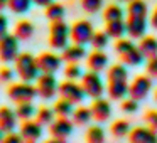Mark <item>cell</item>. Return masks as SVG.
<instances>
[{
    "mask_svg": "<svg viewBox=\"0 0 157 143\" xmlns=\"http://www.w3.org/2000/svg\"><path fill=\"white\" fill-rule=\"evenodd\" d=\"M15 72L22 81H37V78L41 76V69L37 64V57H34L29 52H22L15 59Z\"/></svg>",
    "mask_w": 157,
    "mask_h": 143,
    "instance_id": "obj_1",
    "label": "cell"
},
{
    "mask_svg": "<svg viewBox=\"0 0 157 143\" xmlns=\"http://www.w3.org/2000/svg\"><path fill=\"white\" fill-rule=\"evenodd\" d=\"M34 4V0H9V9L14 14H25Z\"/></svg>",
    "mask_w": 157,
    "mask_h": 143,
    "instance_id": "obj_33",
    "label": "cell"
},
{
    "mask_svg": "<svg viewBox=\"0 0 157 143\" xmlns=\"http://www.w3.org/2000/svg\"><path fill=\"white\" fill-rule=\"evenodd\" d=\"M19 56V37L15 34H5L0 37V61L4 64L15 62Z\"/></svg>",
    "mask_w": 157,
    "mask_h": 143,
    "instance_id": "obj_4",
    "label": "cell"
},
{
    "mask_svg": "<svg viewBox=\"0 0 157 143\" xmlns=\"http://www.w3.org/2000/svg\"><path fill=\"white\" fill-rule=\"evenodd\" d=\"M69 37H71V27H68L63 20L51 22V27H49V46L54 51H63V49L68 47Z\"/></svg>",
    "mask_w": 157,
    "mask_h": 143,
    "instance_id": "obj_2",
    "label": "cell"
},
{
    "mask_svg": "<svg viewBox=\"0 0 157 143\" xmlns=\"http://www.w3.org/2000/svg\"><path fill=\"white\" fill-rule=\"evenodd\" d=\"M93 34H95V31H93V25L90 20H78L71 27V39L76 44H90L93 39Z\"/></svg>",
    "mask_w": 157,
    "mask_h": 143,
    "instance_id": "obj_8",
    "label": "cell"
},
{
    "mask_svg": "<svg viewBox=\"0 0 157 143\" xmlns=\"http://www.w3.org/2000/svg\"><path fill=\"white\" fill-rule=\"evenodd\" d=\"M105 31H106V34L110 35V39H122L123 35L127 34V20L117 19V20L106 22Z\"/></svg>",
    "mask_w": 157,
    "mask_h": 143,
    "instance_id": "obj_20",
    "label": "cell"
},
{
    "mask_svg": "<svg viewBox=\"0 0 157 143\" xmlns=\"http://www.w3.org/2000/svg\"><path fill=\"white\" fill-rule=\"evenodd\" d=\"M103 19H105L106 22L117 20V19H123V9L117 4H110L108 7L105 9V12H103Z\"/></svg>",
    "mask_w": 157,
    "mask_h": 143,
    "instance_id": "obj_34",
    "label": "cell"
},
{
    "mask_svg": "<svg viewBox=\"0 0 157 143\" xmlns=\"http://www.w3.org/2000/svg\"><path fill=\"white\" fill-rule=\"evenodd\" d=\"M144 119H145V123L150 128L157 131V111L155 109H149V111L145 113V116H144Z\"/></svg>",
    "mask_w": 157,
    "mask_h": 143,
    "instance_id": "obj_40",
    "label": "cell"
},
{
    "mask_svg": "<svg viewBox=\"0 0 157 143\" xmlns=\"http://www.w3.org/2000/svg\"><path fill=\"white\" fill-rule=\"evenodd\" d=\"M81 7L88 14H96V12L101 10L103 0H81Z\"/></svg>",
    "mask_w": 157,
    "mask_h": 143,
    "instance_id": "obj_37",
    "label": "cell"
},
{
    "mask_svg": "<svg viewBox=\"0 0 157 143\" xmlns=\"http://www.w3.org/2000/svg\"><path fill=\"white\" fill-rule=\"evenodd\" d=\"M108 66V56L103 52V49H95L91 54H88V68L91 71L101 72Z\"/></svg>",
    "mask_w": 157,
    "mask_h": 143,
    "instance_id": "obj_18",
    "label": "cell"
},
{
    "mask_svg": "<svg viewBox=\"0 0 157 143\" xmlns=\"http://www.w3.org/2000/svg\"><path fill=\"white\" fill-rule=\"evenodd\" d=\"M37 93H39V98L42 99H52L56 96V93L59 91V86H58V79L52 72H42L41 76L37 78Z\"/></svg>",
    "mask_w": 157,
    "mask_h": 143,
    "instance_id": "obj_6",
    "label": "cell"
},
{
    "mask_svg": "<svg viewBox=\"0 0 157 143\" xmlns=\"http://www.w3.org/2000/svg\"><path fill=\"white\" fill-rule=\"evenodd\" d=\"M4 141L5 143H21V141H24V138H22V135H17V133L10 131V133H5Z\"/></svg>",
    "mask_w": 157,
    "mask_h": 143,
    "instance_id": "obj_43",
    "label": "cell"
},
{
    "mask_svg": "<svg viewBox=\"0 0 157 143\" xmlns=\"http://www.w3.org/2000/svg\"><path fill=\"white\" fill-rule=\"evenodd\" d=\"M14 34L17 35L21 41H29V39L34 35V24L29 20H21L15 24L14 29Z\"/></svg>",
    "mask_w": 157,
    "mask_h": 143,
    "instance_id": "obj_22",
    "label": "cell"
},
{
    "mask_svg": "<svg viewBox=\"0 0 157 143\" xmlns=\"http://www.w3.org/2000/svg\"><path fill=\"white\" fill-rule=\"evenodd\" d=\"M4 135H5V133H4V130L0 128V141H4Z\"/></svg>",
    "mask_w": 157,
    "mask_h": 143,
    "instance_id": "obj_48",
    "label": "cell"
},
{
    "mask_svg": "<svg viewBox=\"0 0 157 143\" xmlns=\"http://www.w3.org/2000/svg\"><path fill=\"white\" fill-rule=\"evenodd\" d=\"M59 94H61V98L69 99V101H73L75 105L81 103L83 99L86 98V91H85V88H83V84H78V82H75L73 79H68V81H64L63 84H59Z\"/></svg>",
    "mask_w": 157,
    "mask_h": 143,
    "instance_id": "obj_9",
    "label": "cell"
},
{
    "mask_svg": "<svg viewBox=\"0 0 157 143\" xmlns=\"http://www.w3.org/2000/svg\"><path fill=\"white\" fill-rule=\"evenodd\" d=\"M108 39H110V35L106 34V31H103V32L100 31V32H95V34H93V39H91L90 44L95 49H105L106 46H108Z\"/></svg>",
    "mask_w": 157,
    "mask_h": 143,
    "instance_id": "obj_35",
    "label": "cell"
},
{
    "mask_svg": "<svg viewBox=\"0 0 157 143\" xmlns=\"http://www.w3.org/2000/svg\"><path fill=\"white\" fill-rule=\"evenodd\" d=\"M90 108H91V113H93V119H96L100 123L106 121L112 116V105L105 98H96Z\"/></svg>",
    "mask_w": 157,
    "mask_h": 143,
    "instance_id": "obj_15",
    "label": "cell"
},
{
    "mask_svg": "<svg viewBox=\"0 0 157 143\" xmlns=\"http://www.w3.org/2000/svg\"><path fill=\"white\" fill-rule=\"evenodd\" d=\"M132 47H135V44L132 42V37L130 39H118L117 41V44H115V51L118 52V54H123V52H127V51H130Z\"/></svg>",
    "mask_w": 157,
    "mask_h": 143,
    "instance_id": "obj_38",
    "label": "cell"
},
{
    "mask_svg": "<svg viewBox=\"0 0 157 143\" xmlns=\"http://www.w3.org/2000/svg\"><path fill=\"white\" fill-rule=\"evenodd\" d=\"M63 57H59L54 52H42V54L37 56V64L41 72H58L59 68H61Z\"/></svg>",
    "mask_w": 157,
    "mask_h": 143,
    "instance_id": "obj_12",
    "label": "cell"
},
{
    "mask_svg": "<svg viewBox=\"0 0 157 143\" xmlns=\"http://www.w3.org/2000/svg\"><path fill=\"white\" fill-rule=\"evenodd\" d=\"M12 79H14V71H12L9 66L0 68V81L2 82H10Z\"/></svg>",
    "mask_w": 157,
    "mask_h": 143,
    "instance_id": "obj_41",
    "label": "cell"
},
{
    "mask_svg": "<svg viewBox=\"0 0 157 143\" xmlns=\"http://www.w3.org/2000/svg\"><path fill=\"white\" fill-rule=\"evenodd\" d=\"M137 109H139V101L133 98H127V99H122V111L123 113H128V115H132V113H135Z\"/></svg>",
    "mask_w": 157,
    "mask_h": 143,
    "instance_id": "obj_39",
    "label": "cell"
},
{
    "mask_svg": "<svg viewBox=\"0 0 157 143\" xmlns=\"http://www.w3.org/2000/svg\"><path fill=\"white\" fill-rule=\"evenodd\" d=\"M147 74H149L150 78H157V56L149 57V62H147Z\"/></svg>",
    "mask_w": 157,
    "mask_h": 143,
    "instance_id": "obj_42",
    "label": "cell"
},
{
    "mask_svg": "<svg viewBox=\"0 0 157 143\" xmlns=\"http://www.w3.org/2000/svg\"><path fill=\"white\" fill-rule=\"evenodd\" d=\"M17 126V113L10 109L9 106H2L0 108V128L4 130V133H10Z\"/></svg>",
    "mask_w": 157,
    "mask_h": 143,
    "instance_id": "obj_16",
    "label": "cell"
},
{
    "mask_svg": "<svg viewBox=\"0 0 157 143\" xmlns=\"http://www.w3.org/2000/svg\"><path fill=\"white\" fill-rule=\"evenodd\" d=\"M49 131L54 136L51 140L52 143H64L68 140V136L73 133V123L68 119V116H58L49 125Z\"/></svg>",
    "mask_w": 157,
    "mask_h": 143,
    "instance_id": "obj_7",
    "label": "cell"
},
{
    "mask_svg": "<svg viewBox=\"0 0 157 143\" xmlns=\"http://www.w3.org/2000/svg\"><path fill=\"white\" fill-rule=\"evenodd\" d=\"M86 49H85V46L83 44H69L66 49H63V54H61V57H63V61H66V62H79L81 59H85L86 57Z\"/></svg>",
    "mask_w": 157,
    "mask_h": 143,
    "instance_id": "obj_17",
    "label": "cell"
},
{
    "mask_svg": "<svg viewBox=\"0 0 157 143\" xmlns=\"http://www.w3.org/2000/svg\"><path fill=\"white\" fill-rule=\"evenodd\" d=\"M64 76L66 79H73V81L83 78V71L78 66V62H68V66L64 68Z\"/></svg>",
    "mask_w": 157,
    "mask_h": 143,
    "instance_id": "obj_36",
    "label": "cell"
},
{
    "mask_svg": "<svg viewBox=\"0 0 157 143\" xmlns=\"http://www.w3.org/2000/svg\"><path fill=\"white\" fill-rule=\"evenodd\" d=\"M21 135H22V138H24V141L36 143L42 136V125L37 119H36V121L24 119V123H22V126H21Z\"/></svg>",
    "mask_w": 157,
    "mask_h": 143,
    "instance_id": "obj_14",
    "label": "cell"
},
{
    "mask_svg": "<svg viewBox=\"0 0 157 143\" xmlns=\"http://www.w3.org/2000/svg\"><path fill=\"white\" fill-rule=\"evenodd\" d=\"M5 7H9V0H0V10H4Z\"/></svg>",
    "mask_w": 157,
    "mask_h": 143,
    "instance_id": "obj_47",
    "label": "cell"
},
{
    "mask_svg": "<svg viewBox=\"0 0 157 143\" xmlns=\"http://www.w3.org/2000/svg\"><path fill=\"white\" fill-rule=\"evenodd\" d=\"M106 93L112 99L120 101V99H125L128 94V84L127 81H108L106 86Z\"/></svg>",
    "mask_w": 157,
    "mask_h": 143,
    "instance_id": "obj_19",
    "label": "cell"
},
{
    "mask_svg": "<svg viewBox=\"0 0 157 143\" xmlns=\"http://www.w3.org/2000/svg\"><path fill=\"white\" fill-rule=\"evenodd\" d=\"M150 22H152V25L157 29V9L154 10V15H152V20H150Z\"/></svg>",
    "mask_w": 157,
    "mask_h": 143,
    "instance_id": "obj_46",
    "label": "cell"
},
{
    "mask_svg": "<svg viewBox=\"0 0 157 143\" xmlns=\"http://www.w3.org/2000/svg\"><path fill=\"white\" fill-rule=\"evenodd\" d=\"M34 4L39 7H48L49 4H52V0H34Z\"/></svg>",
    "mask_w": 157,
    "mask_h": 143,
    "instance_id": "obj_45",
    "label": "cell"
},
{
    "mask_svg": "<svg viewBox=\"0 0 157 143\" xmlns=\"http://www.w3.org/2000/svg\"><path fill=\"white\" fill-rule=\"evenodd\" d=\"M7 96L15 105H19V103H25V101H34V98L39 96V93H37V86H32L31 82L24 81L10 84V88L7 89Z\"/></svg>",
    "mask_w": 157,
    "mask_h": 143,
    "instance_id": "obj_3",
    "label": "cell"
},
{
    "mask_svg": "<svg viewBox=\"0 0 157 143\" xmlns=\"http://www.w3.org/2000/svg\"><path fill=\"white\" fill-rule=\"evenodd\" d=\"M150 89H152V79H150V76L140 74V76H137V78L133 79V82L128 86V96L133 99H137V101H142V99L147 98Z\"/></svg>",
    "mask_w": 157,
    "mask_h": 143,
    "instance_id": "obj_10",
    "label": "cell"
},
{
    "mask_svg": "<svg viewBox=\"0 0 157 143\" xmlns=\"http://www.w3.org/2000/svg\"><path fill=\"white\" fill-rule=\"evenodd\" d=\"M81 84L86 91V96H90V98H93V99L101 98L103 93H105V84H103V81H101L100 72L91 71V69H90L86 74H83Z\"/></svg>",
    "mask_w": 157,
    "mask_h": 143,
    "instance_id": "obj_5",
    "label": "cell"
},
{
    "mask_svg": "<svg viewBox=\"0 0 157 143\" xmlns=\"http://www.w3.org/2000/svg\"><path fill=\"white\" fill-rule=\"evenodd\" d=\"M46 17H48L51 22L63 20V17H64V7H63L61 4L52 2V4H49L48 7H46Z\"/></svg>",
    "mask_w": 157,
    "mask_h": 143,
    "instance_id": "obj_28",
    "label": "cell"
},
{
    "mask_svg": "<svg viewBox=\"0 0 157 143\" xmlns=\"http://www.w3.org/2000/svg\"><path fill=\"white\" fill-rule=\"evenodd\" d=\"M128 140L132 143H157V131L147 126H137L128 133Z\"/></svg>",
    "mask_w": 157,
    "mask_h": 143,
    "instance_id": "obj_11",
    "label": "cell"
},
{
    "mask_svg": "<svg viewBox=\"0 0 157 143\" xmlns=\"http://www.w3.org/2000/svg\"><path fill=\"white\" fill-rule=\"evenodd\" d=\"M118 2H130V0H118Z\"/></svg>",
    "mask_w": 157,
    "mask_h": 143,
    "instance_id": "obj_49",
    "label": "cell"
},
{
    "mask_svg": "<svg viewBox=\"0 0 157 143\" xmlns=\"http://www.w3.org/2000/svg\"><path fill=\"white\" fill-rule=\"evenodd\" d=\"M127 14L128 15H140L145 17L147 15V4L144 0H130L128 7H127Z\"/></svg>",
    "mask_w": 157,
    "mask_h": 143,
    "instance_id": "obj_31",
    "label": "cell"
},
{
    "mask_svg": "<svg viewBox=\"0 0 157 143\" xmlns=\"http://www.w3.org/2000/svg\"><path fill=\"white\" fill-rule=\"evenodd\" d=\"M73 106H75V103L73 101H69V99H66V98H59L58 101L54 103V111H56V115L58 116H69V115H73Z\"/></svg>",
    "mask_w": 157,
    "mask_h": 143,
    "instance_id": "obj_26",
    "label": "cell"
},
{
    "mask_svg": "<svg viewBox=\"0 0 157 143\" xmlns=\"http://www.w3.org/2000/svg\"><path fill=\"white\" fill-rule=\"evenodd\" d=\"M93 119V113H91V108H86V106H79V108L75 109L73 113V121L79 126H85L88 125L90 121Z\"/></svg>",
    "mask_w": 157,
    "mask_h": 143,
    "instance_id": "obj_24",
    "label": "cell"
},
{
    "mask_svg": "<svg viewBox=\"0 0 157 143\" xmlns=\"http://www.w3.org/2000/svg\"><path fill=\"white\" fill-rule=\"evenodd\" d=\"M140 51L144 52L145 57H152V56H157V39L154 35H144L140 39L139 44Z\"/></svg>",
    "mask_w": 157,
    "mask_h": 143,
    "instance_id": "obj_23",
    "label": "cell"
},
{
    "mask_svg": "<svg viewBox=\"0 0 157 143\" xmlns=\"http://www.w3.org/2000/svg\"><path fill=\"white\" fill-rule=\"evenodd\" d=\"M5 34H9V20L4 14H0V37H4Z\"/></svg>",
    "mask_w": 157,
    "mask_h": 143,
    "instance_id": "obj_44",
    "label": "cell"
},
{
    "mask_svg": "<svg viewBox=\"0 0 157 143\" xmlns=\"http://www.w3.org/2000/svg\"><path fill=\"white\" fill-rule=\"evenodd\" d=\"M86 141L90 143H103L105 141V130L100 125H93L86 131Z\"/></svg>",
    "mask_w": 157,
    "mask_h": 143,
    "instance_id": "obj_29",
    "label": "cell"
},
{
    "mask_svg": "<svg viewBox=\"0 0 157 143\" xmlns=\"http://www.w3.org/2000/svg\"><path fill=\"white\" fill-rule=\"evenodd\" d=\"M147 32V20L140 15H128L127 17V34L132 39H142Z\"/></svg>",
    "mask_w": 157,
    "mask_h": 143,
    "instance_id": "obj_13",
    "label": "cell"
},
{
    "mask_svg": "<svg viewBox=\"0 0 157 143\" xmlns=\"http://www.w3.org/2000/svg\"><path fill=\"white\" fill-rule=\"evenodd\" d=\"M34 111H36V108H34V105H32V101L19 103V105H17V109H15L19 119H29V118H32Z\"/></svg>",
    "mask_w": 157,
    "mask_h": 143,
    "instance_id": "obj_32",
    "label": "cell"
},
{
    "mask_svg": "<svg viewBox=\"0 0 157 143\" xmlns=\"http://www.w3.org/2000/svg\"><path fill=\"white\" fill-rule=\"evenodd\" d=\"M155 101H157V91H155Z\"/></svg>",
    "mask_w": 157,
    "mask_h": 143,
    "instance_id": "obj_50",
    "label": "cell"
},
{
    "mask_svg": "<svg viewBox=\"0 0 157 143\" xmlns=\"http://www.w3.org/2000/svg\"><path fill=\"white\" fill-rule=\"evenodd\" d=\"M110 130H112V135L115 136V138H123V136H128V133L132 128H130V123L127 121V119H117Z\"/></svg>",
    "mask_w": 157,
    "mask_h": 143,
    "instance_id": "obj_27",
    "label": "cell"
},
{
    "mask_svg": "<svg viewBox=\"0 0 157 143\" xmlns=\"http://www.w3.org/2000/svg\"><path fill=\"white\" fill-rule=\"evenodd\" d=\"M120 59H122V62L125 66H140L144 62V59H145V56L140 51L139 46H135V47H132L130 51L120 54Z\"/></svg>",
    "mask_w": 157,
    "mask_h": 143,
    "instance_id": "obj_21",
    "label": "cell"
},
{
    "mask_svg": "<svg viewBox=\"0 0 157 143\" xmlns=\"http://www.w3.org/2000/svg\"><path fill=\"white\" fill-rule=\"evenodd\" d=\"M108 81H127L128 78V71H127L125 64H113L106 72Z\"/></svg>",
    "mask_w": 157,
    "mask_h": 143,
    "instance_id": "obj_25",
    "label": "cell"
},
{
    "mask_svg": "<svg viewBox=\"0 0 157 143\" xmlns=\"http://www.w3.org/2000/svg\"><path fill=\"white\" fill-rule=\"evenodd\" d=\"M54 116H56V111H54V108H48V106H41V108L37 109V116H36V119H37V121L41 123L42 126H44V125H51V123L56 119Z\"/></svg>",
    "mask_w": 157,
    "mask_h": 143,
    "instance_id": "obj_30",
    "label": "cell"
}]
</instances>
